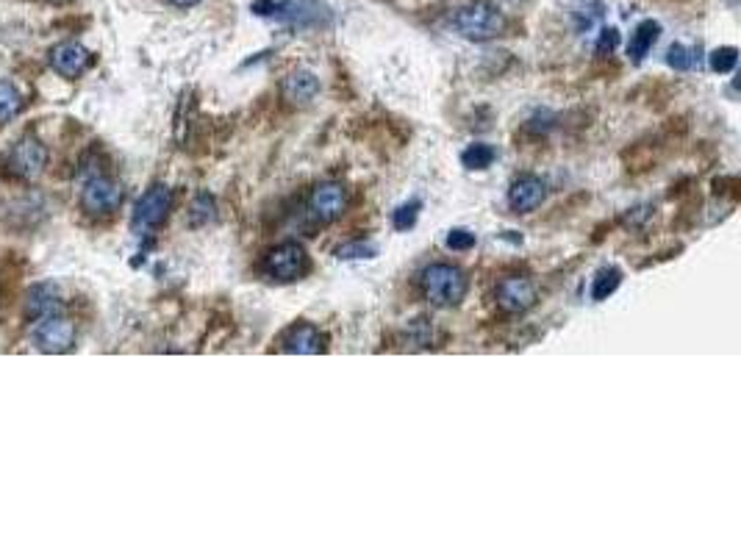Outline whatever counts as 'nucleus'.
Instances as JSON below:
<instances>
[{
    "label": "nucleus",
    "mask_w": 741,
    "mask_h": 555,
    "mask_svg": "<svg viewBox=\"0 0 741 555\" xmlns=\"http://www.w3.org/2000/svg\"><path fill=\"white\" fill-rule=\"evenodd\" d=\"M420 286L428 303L439 306V309H453L470 292V278L456 264L436 261V264L422 270Z\"/></svg>",
    "instance_id": "obj_1"
},
{
    "label": "nucleus",
    "mask_w": 741,
    "mask_h": 555,
    "mask_svg": "<svg viewBox=\"0 0 741 555\" xmlns=\"http://www.w3.org/2000/svg\"><path fill=\"white\" fill-rule=\"evenodd\" d=\"M453 28H456V34L470 39V42H489L506 31V17L489 0H472V3H464L461 9H456Z\"/></svg>",
    "instance_id": "obj_2"
},
{
    "label": "nucleus",
    "mask_w": 741,
    "mask_h": 555,
    "mask_svg": "<svg viewBox=\"0 0 741 555\" xmlns=\"http://www.w3.org/2000/svg\"><path fill=\"white\" fill-rule=\"evenodd\" d=\"M253 12L261 17H275L281 23L297 25V28H314L328 23V9L314 0H259L253 3Z\"/></svg>",
    "instance_id": "obj_3"
},
{
    "label": "nucleus",
    "mask_w": 741,
    "mask_h": 555,
    "mask_svg": "<svg viewBox=\"0 0 741 555\" xmlns=\"http://www.w3.org/2000/svg\"><path fill=\"white\" fill-rule=\"evenodd\" d=\"M261 267L267 272V278L289 284V281H297V278H303L309 272V253H306V247L297 245V242H281L264 256Z\"/></svg>",
    "instance_id": "obj_4"
},
{
    "label": "nucleus",
    "mask_w": 741,
    "mask_h": 555,
    "mask_svg": "<svg viewBox=\"0 0 741 555\" xmlns=\"http://www.w3.org/2000/svg\"><path fill=\"white\" fill-rule=\"evenodd\" d=\"M170 209H173V189L164 184H153L139 198V203H136L131 228H134L136 234H150V231H156L161 222L167 220Z\"/></svg>",
    "instance_id": "obj_5"
},
{
    "label": "nucleus",
    "mask_w": 741,
    "mask_h": 555,
    "mask_svg": "<svg viewBox=\"0 0 741 555\" xmlns=\"http://www.w3.org/2000/svg\"><path fill=\"white\" fill-rule=\"evenodd\" d=\"M350 195H347V186L339 181H325L311 189L309 198V214L322 225H331L347 211Z\"/></svg>",
    "instance_id": "obj_6"
},
{
    "label": "nucleus",
    "mask_w": 741,
    "mask_h": 555,
    "mask_svg": "<svg viewBox=\"0 0 741 555\" xmlns=\"http://www.w3.org/2000/svg\"><path fill=\"white\" fill-rule=\"evenodd\" d=\"M81 203L89 214H112V211L120 209L123 203V186L117 184L109 175H92L84 189H81Z\"/></svg>",
    "instance_id": "obj_7"
},
{
    "label": "nucleus",
    "mask_w": 741,
    "mask_h": 555,
    "mask_svg": "<svg viewBox=\"0 0 741 555\" xmlns=\"http://www.w3.org/2000/svg\"><path fill=\"white\" fill-rule=\"evenodd\" d=\"M497 306L506 311V314H525L536 306L539 300V292L536 286L528 278H519V275H511V278H503L497 284Z\"/></svg>",
    "instance_id": "obj_8"
},
{
    "label": "nucleus",
    "mask_w": 741,
    "mask_h": 555,
    "mask_svg": "<svg viewBox=\"0 0 741 555\" xmlns=\"http://www.w3.org/2000/svg\"><path fill=\"white\" fill-rule=\"evenodd\" d=\"M34 345L42 353H67L75 345V325L64 317H45L34 328Z\"/></svg>",
    "instance_id": "obj_9"
},
{
    "label": "nucleus",
    "mask_w": 741,
    "mask_h": 555,
    "mask_svg": "<svg viewBox=\"0 0 741 555\" xmlns=\"http://www.w3.org/2000/svg\"><path fill=\"white\" fill-rule=\"evenodd\" d=\"M547 198V184L539 175H519L517 181L508 189V206L514 214H531Z\"/></svg>",
    "instance_id": "obj_10"
},
{
    "label": "nucleus",
    "mask_w": 741,
    "mask_h": 555,
    "mask_svg": "<svg viewBox=\"0 0 741 555\" xmlns=\"http://www.w3.org/2000/svg\"><path fill=\"white\" fill-rule=\"evenodd\" d=\"M92 64V53L78 42H62L50 50V67L62 78H81Z\"/></svg>",
    "instance_id": "obj_11"
},
{
    "label": "nucleus",
    "mask_w": 741,
    "mask_h": 555,
    "mask_svg": "<svg viewBox=\"0 0 741 555\" xmlns=\"http://www.w3.org/2000/svg\"><path fill=\"white\" fill-rule=\"evenodd\" d=\"M9 164H12V170L17 175H23V178H37V175L45 170V164H48V150H45V145H42L39 139L25 136V139H20V142L14 145L12 156H9Z\"/></svg>",
    "instance_id": "obj_12"
},
{
    "label": "nucleus",
    "mask_w": 741,
    "mask_h": 555,
    "mask_svg": "<svg viewBox=\"0 0 741 555\" xmlns=\"http://www.w3.org/2000/svg\"><path fill=\"white\" fill-rule=\"evenodd\" d=\"M281 350L284 353H295V356H314V353L325 350V336H322L317 325L300 322V325H292L281 336Z\"/></svg>",
    "instance_id": "obj_13"
},
{
    "label": "nucleus",
    "mask_w": 741,
    "mask_h": 555,
    "mask_svg": "<svg viewBox=\"0 0 741 555\" xmlns=\"http://www.w3.org/2000/svg\"><path fill=\"white\" fill-rule=\"evenodd\" d=\"M281 95L286 103L292 106H309L311 100L320 95V78L309 70H297V73L286 75L281 84Z\"/></svg>",
    "instance_id": "obj_14"
},
{
    "label": "nucleus",
    "mask_w": 741,
    "mask_h": 555,
    "mask_svg": "<svg viewBox=\"0 0 741 555\" xmlns=\"http://www.w3.org/2000/svg\"><path fill=\"white\" fill-rule=\"evenodd\" d=\"M59 309H62V300L53 292V286H37V289H31V295L25 300V314L37 322L53 317Z\"/></svg>",
    "instance_id": "obj_15"
},
{
    "label": "nucleus",
    "mask_w": 741,
    "mask_h": 555,
    "mask_svg": "<svg viewBox=\"0 0 741 555\" xmlns=\"http://www.w3.org/2000/svg\"><path fill=\"white\" fill-rule=\"evenodd\" d=\"M661 37V25L655 20H644V23L636 25V31L630 34V45H628V56L630 62H644V56L653 50V45Z\"/></svg>",
    "instance_id": "obj_16"
},
{
    "label": "nucleus",
    "mask_w": 741,
    "mask_h": 555,
    "mask_svg": "<svg viewBox=\"0 0 741 555\" xmlns=\"http://www.w3.org/2000/svg\"><path fill=\"white\" fill-rule=\"evenodd\" d=\"M622 284V270L619 267H603V270L594 275L592 281V297L594 300H608Z\"/></svg>",
    "instance_id": "obj_17"
},
{
    "label": "nucleus",
    "mask_w": 741,
    "mask_h": 555,
    "mask_svg": "<svg viewBox=\"0 0 741 555\" xmlns=\"http://www.w3.org/2000/svg\"><path fill=\"white\" fill-rule=\"evenodd\" d=\"M23 109V95L12 81H0V123H9Z\"/></svg>",
    "instance_id": "obj_18"
},
{
    "label": "nucleus",
    "mask_w": 741,
    "mask_h": 555,
    "mask_svg": "<svg viewBox=\"0 0 741 555\" xmlns=\"http://www.w3.org/2000/svg\"><path fill=\"white\" fill-rule=\"evenodd\" d=\"M497 159V150L492 145H470V148L461 153V164L467 167V170H486V167H492V161Z\"/></svg>",
    "instance_id": "obj_19"
},
{
    "label": "nucleus",
    "mask_w": 741,
    "mask_h": 555,
    "mask_svg": "<svg viewBox=\"0 0 741 555\" xmlns=\"http://www.w3.org/2000/svg\"><path fill=\"white\" fill-rule=\"evenodd\" d=\"M217 217V206H214V198L211 195H198L195 203H192V209H189V225L192 228H200V225H206Z\"/></svg>",
    "instance_id": "obj_20"
},
{
    "label": "nucleus",
    "mask_w": 741,
    "mask_h": 555,
    "mask_svg": "<svg viewBox=\"0 0 741 555\" xmlns=\"http://www.w3.org/2000/svg\"><path fill=\"white\" fill-rule=\"evenodd\" d=\"M667 64L672 70H678V73H689L697 59H694V50L686 48V45H672L667 50Z\"/></svg>",
    "instance_id": "obj_21"
},
{
    "label": "nucleus",
    "mask_w": 741,
    "mask_h": 555,
    "mask_svg": "<svg viewBox=\"0 0 741 555\" xmlns=\"http://www.w3.org/2000/svg\"><path fill=\"white\" fill-rule=\"evenodd\" d=\"M736 64H739V50L736 48H717L711 53V70H714V73L719 75L733 73Z\"/></svg>",
    "instance_id": "obj_22"
},
{
    "label": "nucleus",
    "mask_w": 741,
    "mask_h": 555,
    "mask_svg": "<svg viewBox=\"0 0 741 555\" xmlns=\"http://www.w3.org/2000/svg\"><path fill=\"white\" fill-rule=\"evenodd\" d=\"M372 256H378V247L370 245V242H347L336 250V259L350 261V259H372Z\"/></svg>",
    "instance_id": "obj_23"
},
{
    "label": "nucleus",
    "mask_w": 741,
    "mask_h": 555,
    "mask_svg": "<svg viewBox=\"0 0 741 555\" xmlns=\"http://www.w3.org/2000/svg\"><path fill=\"white\" fill-rule=\"evenodd\" d=\"M420 209H422V203L420 200H411V203H406V206H400V209L395 211V228L397 231H408L414 222H417V217H420Z\"/></svg>",
    "instance_id": "obj_24"
},
{
    "label": "nucleus",
    "mask_w": 741,
    "mask_h": 555,
    "mask_svg": "<svg viewBox=\"0 0 741 555\" xmlns=\"http://www.w3.org/2000/svg\"><path fill=\"white\" fill-rule=\"evenodd\" d=\"M617 45H619L617 28H603V31H600V39H597V48H594V53H597L600 59H606V56H611V53L617 50Z\"/></svg>",
    "instance_id": "obj_25"
},
{
    "label": "nucleus",
    "mask_w": 741,
    "mask_h": 555,
    "mask_svg": "<svg viewBox=\"0 0 741 555\" xmlns=\"http://www.w3.org/2000/svg\"><path fill=\"white\" fill-rule=\"evenodd\" d=\"M447 247H450V250H458V253L472 250V247H475V234H472V231H464V228H456V231L447 234Z\"/></svg>",
    "instance_id": "obj_26"
},
{
    "label": "nucleus",
    "mask_w": 741,
    "mask_h": 555,
    "mask_svg": "<svg viewBox=\"0 0 741 555\" xmlns=\"http://www.w3.org/2000/svg\"><path fill=\"white\" fill-rule=\"evenodd\" d=\"M164 3H170L175 9H192V6H198L200 0H164Z\"/></svg>",
    "instance_id": "obj_27"
}]
</instances>
